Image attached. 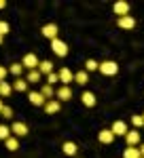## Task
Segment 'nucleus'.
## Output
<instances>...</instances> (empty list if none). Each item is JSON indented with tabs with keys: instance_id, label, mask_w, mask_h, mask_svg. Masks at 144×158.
<instances>
[{
	"instance_id": "f257e3e1",
	"label": "nucleus",
	"mask_w": 144,
	"mask_h": 158,
	"mask_svg": "<svg viewBox=\"0 0 144 158\" xmlns=\"http://www.w3.org/2000/svg\"><path fill=\"white\" fill-rule=\"evenodd\" d=\"M97 72L104 74V76H117L119 74V63L117 61H102L100 68H97Z\"/></svg>"
},
{
	"instance_id": "f03ea898",
	"label": "nucleus",
	"mask_w": 144,
	"mask_h": 158,
	"mask_svg": "<svg viewBox=\"0 0 144 158\" xmlns=\"http://www.w3.org/2000/svg\"><path fill=\"white\" fill-rule=\"evenodd\" d=\"M51 51L57 55V57H66L68 55V44L60 40V38H55V40H51Z\"/></svg>"
},
{
	"instance_id": "7ed1b4c3",
	"label": "nucleus",
	"mask_w": 144,
	"mask_h": 158,
	"mask_svg": "<svg viewBox=\"0 0 144 158\" xmlns=\"http://www.w3.org/2000/svg\"><path fill=\"white\" fill-rule=\"evenodd\" d=\"M38 57H36L34 53H28V55H24V59H21V65L24 68H28V72L30 70H38Z\"/></svg>"
},
{
	"instance_id": "20e7f679",
	"label": "nucleus",
	"mask_w": 144,
	"mask_h": 158,
	"mask_svg": "<svg viewBox=\"0 0 144 158\" xmlns=\"http://www.w3.org/2000/svg\"><path fill=\"white\" fill-rule=\"evenodd\" d=\"M112 11L117 17H127L129 15V2H125V0H119V2H115V6H112Z\"/></svg>"
},
{
	"instance_id": "39448f33",
	"label": "nucleus",
	"mask_w": 144,
	"mask_h": 158,
	"mask_svg": "<svg viewBox=\"0 0 144 158\" xmlns=\"http://www.w3.org/2000/svg\"><path fill=\"white\" fill-rule=\"evenodd\" d=\"M57 32H60V30H57L55 23H47V25H43V30H40V34L45 38H49V40H55V38H57Z\"/></svg>"
},
{
	"instance_id": "423d86ee",
	"label": "nucleus",
	"mask_w": 144,
	"mask_h": 158,
	"mask_svg": "<svg viewBox=\"0 0 144 158\" xmlns=\"http://www.w3.org/2000/svg\"><path fill=\"white\" fill-rule=\"evenodd\" d=\"M28 99H30L32 106H38V108H45V103H47V99L40 95V91H32V93H28Z\"/></svg>"
},
{
	"instance_id": "0eeeda50",
	"label": "nucleus",
	"mask_w": 144,
	"mask_h": 158,
	"mask_svg": "<svg viewBox=\"0 0 144 158\" xmlns=\"http://www.w3.org/2000/svg\"><path fill=\"white\" fill-rule=\"evenodd\" d=\"M11 133L19 139V137H25L28 135V124L25 122H13V127H11Z\"/></svg>"
},
{
	"instance_id": "6e6552de",
	"label": "nucleus",
	"mask_w": 144,
	"mask_h": 158,
	"mask_svg": "<svg viewBox=\"0 0 144 158\" xmlns=\"http://www.w3.org/2000/svg\"><path fill=\"white\" fill-rule=\"evenodd\" d=\"M110 131H112V135H115V137H117V135H121V137H125L129 129H127V124H125L123 120H117L115 124H112V127H110Z\"/></svg>"
},
{
	"instance_id": "1a4fd4ad",
	"label": "nucleus",
	"mask_w": 144,
	"mask_h": 158,
	"mask_svg": "<svg viewBox=\"0 0 144 158\" xmlns=\"http://www.w3.org/2000/svg\"><path fill=\"white\" fill-rule=\"evenodd\" d=\"M125 141H127V146H129V148H138V146H140V131H127Z\"/></svg>"
},
{
	"instance_id": "9d476101",
	"label": "nucleus",
	"mask_w": 144,
	"mask_h": 158,
	"mask_svg": "<svg viewBox=\"0 0 144 158\" xmlns=\"http://www.w3.org/2000/svg\"><path fill=\"white\" fill-rule=\"evenodd\" d=\"M57 76H60V82H61L64 86H68L72 80H74V74H72L68 68H61L60 72H57Z\"/></svg>"
},
{
	"instance_id": "9b49d317",
	"label": "nucleus",
	"mask_w": 144,
	"mask_h": 158,
	"mask_svg": "<svg viewBox=\"0 0 144 158\" xmlns=\"http://www.w3.org/2000/svg\"><path fill=\"white\" fill-rule=\"evenodd\" d=\"M117 23H119L121 30H133V27H136V19H133L132 15H127V17H121Z\"/></svg>"
},
{
	"instance_id": "f8f14e48",
	"label": "nucleus",
	"mask_w": 144,
	"mask_h": 158,
	"mask_svg": "<svg viewBox=\"0 0 144 158\" xmlns=\"http://www.w3.org/2000/svg\"><path fill=\"white\" fill-rule=\"evenodd\" d=\"M55 97H57V101H68V99H72V91L70 86H60L57 89V93H55Z\"/></svg>"
},
{
	"instance_id": "ddd939ff",
	"label": "nucleus",
	"mask_w": 144,
	"mask_h": 158,
	"mask_svg": "<svg viewBox=\"0 0 144 158\" xmlns=\"http://www.w3.org/2000/svg\"><path fill=\"white\" fill-rule=\"evenodd\" d=\"M60 110H61V103L57 99H49L47 103H45V112H47V114H57Z\"/></svg>"
},
{
	"instance_id": "4468645a",
	"label": "nucleus",
	"mask_w": 144,
	"mask_h": 158,
	"mask_svg": "<svg viewBox=\"0 0 144 158\" xmlns=\"http://www.w3.org/2000/svg\"><path fill=\"white\" fill-rule=\"evenodd\" d=\"M97 139H100V143H112L115 141V135H112V131L110 129H104V131H100V135H97Z\"/></svg>"
},
{
	"instance_id": "2eb2a0df",
	"label": "nucleus",
	"mask_w": 144,
	"mask_h": 158,
	"mask_svg": "<svg viewBox=\"0 0 144 158\" xmlns=\"http://www.w3.org/2000/svg\"><path fill=\"white\" fill-rule=\"evenodd\" d=\"M81 101H83V106H87V108H93L96 106V95L91 91H85L83 95H81Z\"/></svg>"
},
{
	"instance_id": "dca6fc26",
	"label": "nucleus",
	"mask_w": 144,
	"mask_h": 158,
	"mask_svg": "<svg viewBox=\"0 0 144 158\" xmlns=\"http://www.w3.org/2000/svg\"><path fill=\"white\" fill-rule=\"evenodd\" d=\"M61 150H64V154H66V156H74V154L79 152V148H76L74 141H66V143L61 146Z\"/></svg>"
},
{
	"instance_id": "f3484780",
	"label": "nucleus",
	"mask_w": 144,
	"mask_h": 158,
	"mask_svg": "<svg viewBox=\"0 0 144 158\" xmlns=\"http://www.w3.org/2000/svg\"><path fill=\"white\" fill-rule=\"evenodd\" d=\"M38 72L45 74V76L53 74V63H51V61H40V63H38Z\"/></svg>"
},
{
	"instance_id": "a211bd4d",
	"label": "nucleus",
	"mask_w": 144,
	"mask_h": 158,
	"mask_svg": "<svg viewBox=\"0 0 144 158\" xmlns=\"http://www.w3.org/2000/svg\"><path fill=\"white\" fill-rule=\"evenodd\" d=\"M40 95H43V97L49 101V99H55V91H53V86L43 85V86H40Z\"/></svg>"
},
{
	"instance_id": "6ab92c4d",
	"label": "nucleus",
	"mask_w": 144,
	"mask_h": 158,
	"mask_svg": "<svg viewBox=\"0 0 144 158\" xmlns=\"http://www.w3.org/2000/svg\"><path fill=\"white\" fill-rule=\"evenodd\" d=\"M123 158H142V154H140V146L138 148H129L127 146V150L123 152Z\"/></svg>"
},
{
	"instance_id": "aec40b11",
	"label": "nucleus",
	"mask_w": 144,
	"mask_h": 158,
	"mask_svg": "<svg viewBox=\"0 0 144 158\" xmlns=\"http://www.w3.org/2000/svg\"><path fill=\"white\" fill-rule=\"evenodd\" d=\"M11 86L15 89V91H19V93H25V91H28V82H25V78H17Z\"/></svg>"
},
{
	"instance_id": "412c9836",
	"label": "nucleus",
	"mask_w": 144,
	"mask_h": 158,
	"mask_svg": "<svg viewBox=\"0 0 144 158\" xmlns=\"http://www.w3.org/2000/svg\"><path fill=\"white\" fill-rule=\"evenodd\" d=\"M43 78V74L38 72V70H30V72L25 74V82H38Z\"/></svg>"
},
{
	"instance_id": "4be33fe9",
	"label": "nucleus",
	"mask_w": 144,
	"mask_h": 158,
	"mask_svg": "<svg viewBox=\"0 0 144 158\" xmlns=\"http://www.w3.org/2000/svg\"><path fill=\"white\" fill-rule=\"evenodd\" d=\"M74 82H79V85H87V82H89V74H87V72H85V70H83V72H76V74H74Z\"/></svg>"
},
{
	"instance_id": "5701e85b",
	"label": "nucleus",
	"mask_w": 144,
	"mask_h": 158,
	"mask_svg": "<svg viewBox=\"0 0 144 158\" xmlns=\"http://www.w3.org/2000/svg\"><path fill=\"white\" fill-rule=\"evenodd\" d=\"M4 146H7L9 152H15V150L19 148V139H17V137H9V139L4 141Z\"/></svg>"
},
{
	"instance_id": "b1692460",
	"label": "nucleus",
	"mask_w": 144,
	"mask_h": 158,
	"mask_svg": "<svg viewBox=\"0 0 144 158\" xmlns=\"http://www.w3.org/2000/svg\"><path fill=\"white\" fill-rule=\"evenodd\" d=\"M11 91H13V86L4 80V82H0V97H9L11 95Z\"/></svg>"
},
{
	"instance_id": "393cba45",
	"label": "nucleus",
	"mask_w": 144,
	"mask_h": 158,
	"mask_svg": "<svg viewBox=\"0 0 144 158\" xmlns=\"http://www.w3.org/2000/svg\"><path fill=\"white\" fill-rule=\"evenodd\" d=\"M97 68H100V63H97L96 59H87L85 61V72L89 74V72H96Z\"/></svg>"
},
{
	"instance_id": "a878e982",
	"label": "nucleus",
	"mask_w": 144,
	"mask_h": 158,
	"mask_svg": "<svg viewBox=\"0 0 144 158\" xmlns=\"http://www.w3.org/2000/svg\"><path fill=\"white\" fill-rule=\"evenodd\" d=\"M11 137V127H7V124H0V139L2 141H7Z\"/></svg>"
},
{
	"instance_id": "bb28decb",
	"label": "nucleus",
	"mask_w": 144,
	"mask_h": 158,
	"mask_svg": "<svg viewBox=\"0 0 144 158\" xmlns=\"http://www.w3.org/2000/svg\"><path fill=\"white\" fill-rule=\"evenodd\" d=\"M132 124L136 127V129L144 127V118H142V114H140V116H138V114H136V116H132Z\"/></svg>"
},
{
	"instance_id": "cd10ccee",
	"label": "nucleus",
	"mask_w": 144,
	"mask_h": 158,
	"mask_svg": "<svg viewBox=\"0 0 144 158\" xmlns=\"http://www.w3.org/2000/svg\"><path fill=\"white\" fill-rule=\"evenodd\" d=\"M9 72L15 74V76H19V74L24 72V65H21V63H13L11 68H9Z\"/></svg>"
},
{
	"instance_id": "c85d7f7f",
	"label": "nucleus",
	"mask_w": 144,
	"mask_h": 158,
	"mask_svg": "<svg viewBox=\"0 0 144 158\" xmlns=\"http://www.w3.org/2000/svg\"><path fill=\"white\" fill-rule=\"evenodd\" d=\"M57 80H60L57 72H53V74H49V76H47V85H49V86H53L55 82H57Z\"/></svg>"
},
{
	"instance_id": "c756f323",
	"label": "nucleus",
	"mask_w": 144,
	"mask_h": 158,
	"mask_svg": "<svg viewBox=\"0 0 144 158\" xmlns=\"http://www.w3.org/2000/svg\"><path fill=\"white\" fill-rule=\"evenodd\" d=\"M0 114H2V116H4V118H13V110L9 108V106H4V108L0 110Z\"/></svg>"
},
{
	"instance_id": "7c9ffc66",
	"label": "nucleus",
	"mask_w": 144,
	"mask_h": 158,
	"mask_svg": "<svg viewBox=\"0 0 144 158\" xmlns=\"http://www.w3.org/2000/svg\"><path fill=\"white\" fill-rule=\"evenodd\" d=\"M4 34H9V23L7 21H0V36H4Z\"/></svg>"
},
{
	"instance_id": "2f4dec72",
	"label": "nucleus",
	"mask_w": 144,
	"mask_h": 158,
	"mask_svg": "<svg viewBox=\"0 0 144 158\" xmlns=\"http://www.w3.org/2000/svg\"><path fill=\"white\" fill-rule=\"evenodd\" d=\"M4 78H7V70L0 65V82H4Z\"/></svg>"
},
{
	"instance_id": "473e14b6",
	"label": "nucleus",
	"mask_w": 144,
	"mask_h": 158,
	"mask_svg": "<svg viewBox=\"0 0 144 158\" xmlns=\"http://www.w3.org/2000/svg\"><path fill=\"white\" fill-rule=\"evenodd\" d=\"M140 154H142V158H144V143L140 146Z\"/></svg>"
},
{
	"instance_id": "72a5a7b5",
	"label": "nucleus",
	"mask_w": 144,
	"mask_h": 158,
	"mask_svg": "<svg viewBox=\"0 0 144 158\" xmlns=\"http://www.w3.org/2000/svg\"><path fill=\"white\" fill-rule=\"evenodd\" d=\"M4 6H7V2H2V0H0V9H4Z\"/></svg>"
},
{
	"instance_id": "f704fd0d",
	"label": "nucleus",
	"mask_w": 144,
	"mask_h": 158,
	"mask_svg": "<svg viewBox=\"0 0 144 158\" xmlns=\"http://www.w3.org/2000/svg\"><path fill=\"white\" fill-rule=\"evenodd\" d=\"M2 108H4V103H2V97H0V110H2Z\"/></svg>"
},
{
	"instance_id": "c9c22d12",
	"label": "nucleus",
	"mask_w": 144,
	"mask_h": 158,
	"mask_svg": "<svg viewBox=\"0 0 144 158\" xmlns=\"http://www.w3.org/2000/svg\"><path fill=\"white\" fill-rule=\"evenodd\" d=\"M0 44H2V36H0Z\"/></svg>"
},
{
	"instance_id": "e433bc0d",
	"label": "nucleus",
	"mask_w": 144,
	"mask_h": 158,
	"mask_svg": "<svg viewBox=\"0 0 144 158\" xmlns=\"http://www.w3.org/2000/svg\"><path fill=\"white\" fill-rule=\"evenodd\" d=\"M142 118H144V114H142Z\"/></svg>"
}]
</instances>
